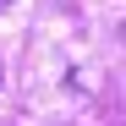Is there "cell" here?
I'll list each match as a JSON object with an SVG mask.
<instances>
[{"instance_id": "6da1fadb", "label": "cell", "mask_w": 126, "mask_h": 126, "mask_svg": "<svg viewBox=\"0 0 126 126\" xmlns=\"http://www.w3.org/2000/svg\"><path fill=\"white\" fill-rule=\"evenodd\" d=\"M6 6H11V0H0V11H6Z\"/></svg>"}]
</instances>
